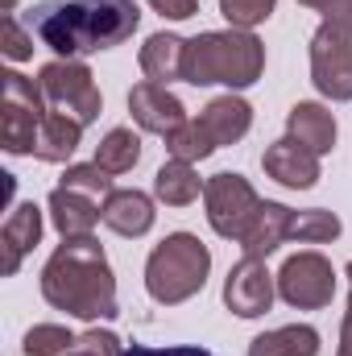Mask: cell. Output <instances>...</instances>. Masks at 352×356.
Masks as SVG:
<instances>
[{"instance_id": "cell-11", "label": "cell", "mask_w": 352, "mask_h": 356, "mask_svg": "<svg viewBox=\"0 0 352 356\" xmlns=\"http://www.w3.org/2000/svg\"><path fill=\"white\" fill-rule=\"evenodd\" d=\"M129 112H133V120H137V129H145V133H158V137H170L175 129L186 124V108H182V99H178L170 88H162V83H137V88L129 91Z\"/></svg>"}, {"instance_id": "cell-22", "label": "cell", "mask_w": 352, "mask_h": 356, "mask_svg": "<svg viewBox=\"0 0 352 356\" xmlns=\"http://www.w3.org/2000/svg\"><path fill=\"white\" fill-rule=\"evenodd\" d=\"M203 186H207V182H199L195 162H178V158H170V162L154 175V195H158L166 207H186V203H195Z\"/></svg>"}, {"instance_id": "cell-9", "label": "cell", "mask_w": 352, "mask_h": 356, "mask_svg": "<svg viewBox=\"0 0 352 356\" xmlns=\"http://www.w3.org/2000/svg\"><path fill=\"white\" fill-rule=\"evenodd\" d=\"M278 294L294 311H323L336 298V269L323 253H294L278 269Z\"/></svg>"}, {"instance_id": "cell-23", "label": "cell", "mask_w": 352, "mask_h": 356, "mask_svg": "<svg viewBox=\"0 0 352 356\" xmlns=\"http://www.w3.org/2000/svg\"><path fill=\"white\" fill-rule=\"evenodd\" d=\"M137 162H141V137L133 129H112L95 145V166H104L108 175H129Z\"/></svg>"}, {"instance_id": "cell-6", "label": "cell", "mask_w": 352, "mask_h": 356, "mask_svg": "<svg viewBox=\"0 0 352 356\" xmlns=\"http://www.w3.org/2000/svg\"><path fill=\"white\" fill-rule=\"evenodd\" d=\"M311 83L328 99H352V21L323 17L311 38Z\"/></svg>"}, {"instance_id": "cell-28", "label": "cell", "mask_w": 352, "mask_h": 356, "mask_svg": "<svg viewBox=\"0 0 352 356\" xmlns=\"http://www.w3.org/2000/svg\"><path fill=\"white\" fill-rule=\"evenodd\" d=\"M278 8V0H220V13L232 29H253L269 21V13Z\"/></svg>"}, {"instance_id": "cell-5", "label": "cell", "mask_w": 352, "mask_h": 356, "mask_svg": "<svg viewBox=\"0 0 352 356\" xmlns=\"http://www.w3.org/2000/svg\"><path fill=\"white\" fill-rule=\"evenodd\" d=\"M46 112H50V104H46L38 79H29L21 71H4L0 75V145H4V154H13V158L33 154Z\"/></svg>"}, {"instance_id": "cell-34", "label": "cell", "mask_w": 352, "mask_h": 356, "mask_svg": "<svg viewBox=\"0 0 352 356\" xmlns=\"http://www.w3.org/2000/svg\"><path fill=\"white\" fill-rule=\"evenodd\" d=\"M298 4H307V8H319V13H332L340 0H298Z\"/></svg>"}, {"instance_id": "cell-7", "label": "cell", "mask_w": 352, "mask_h": 356, "mask_svg": "<svg viewBox=\"0 0 352 356\" xmlns=\"http://www.w3.org/2000/svg\"><path fill=\"white\" fill-rule=\"evenodd\" d=\"M262 195L253 191V182L245 175H211L207 186H203V207H207V224L216 228V236L224 241H241L249 232V224L257 220L262 211Z\"/></svg>"}, {"instance_id": "cell-15", "label": "cell", "mask_w": 352, "mask_h": 356, "mask_svg": "<svg viewBox=\"0 0 352 356\" xmlns=\"http://www.w3.org/2000/svg\"><path fill=\"white\" fill-rule=\"evenodd\" d=\"M104 224L116 232V236H145L150 228H154V220H158V211H154V199L145 195V191H137V186H120V191H112L108 199H104Z\"/></svg>"}, {"instance_id": "cell-35", "label": "cell", "mask_w": 352, "mask_h": 356, "mask_svg": "<svg viewBox=\"0 0 352 356\" xmlns=\"http://www.w3.org/2000/svg\"><path fill=\"white\" fill-rule=\"evenodd\" d=\"M323 17H349L352 21V0H340V4H336L332 13H323Z\"/></svg>"}, {"instance_id": "cell-26", "label": "cell", "mask_w": 352, "mask_h": 356, "mask_svg": "<svg viewBox=\"0 0 352 356\" xmlns=\"http://www.w3.org/2000/svg\"><path fill=\"white\" fill-rule=\"evenodd\" d=\"M75 340H79V336H71V332L58 327V323H38V327L25 332L21 353L25 356H67L75 348Z\"/></svg>"}, {"instance_id": "cell-24", "label": "cell", "mask_w": 352, "mask_h": 356, "mask_svg": "<svg viewBox=\"0 0 352 356\" xmlns=\"http://www.w3.org/2000/svg\"><path fill=\"white\" fill-rule=\"evenodd\" d=\"M336 236H340V216L336 211H323V207L294 211L290 232H286V241H298V245H328Z\"/></svg>"}, {"instance_id": "cell-12", "label": "cell", "mask_w": 352, "mask_h": 356, "mask_svg": "<svg viewBox=\"0 0 352 356\" xmlns=\"http://www.w3.org/2000/svg\"><path fill=\"white\" fill-rule=\"evenodd\" d=\"M265 175L290 191H311L319 182V154H311L307 145H298L294 137H282L273 145H265L262 154Z\"/></svg>"}, {"instance_id": "cell-4", "label": "cell", "mask_w": 352, "mask_h": 356, "mask_svg": "<svg viewBox=\"0 0 352 356\" xmlns=\"http://www.w3.org/2000/svg\"><path fill=\"white\" fill-rule=\"evenodd\" d=\"M207 273H211V249L195 232H170L162 245H154L145 261V290L154 302L178 307L207 286Z\"/></svg>"}, {"instance_id": "cell-17", "label": "cell", "mask_w": 352, "mask_h": 356, "mask_svg": "<svg viewBox=\"0 0 352 356\" xmlns=\"http://www.w3.org/2000/svg\"><path fill=\"white\" fill-rule=\"evenodd\" d=\"M199 124L207 129V137L216 141V149L220 145H237L249 129H253V108L241 99V95H216L203 112H199Z\"/></svg>"}, {"instance_id": "cell-3", "label": "cell", "mask_w": 352, "mask_h": 356, "mask_svg": "<svg viewBox=\"0 0 352 356\" xmlns=\"http://www.w3.org/2000/svg\"><path fill=\"white\" fill-rule=\"evenodd\" d=\"M265 71V46L249 29H207L186 42V63H182V83L191 88H224L241 91L253 88Z\"/></svg>"}, {"instance_id": "cell-8", "label": "cell", "mask_w": 352, "mask_h": 356, "mask_svg": "<svg viewBox=\"0 0 352 356\" xmlns=\"http://www.w3.org/2000/svg\"><path fill=\"white\" fill-rule=\"evenodd\" d=\"M38 83H42V95H46V104L54 112L75 116L83 129L104 108V95L95 88V79H91L88 63H79V58H54V63H46L38 71Z\"/></svg>"}, {"instance_id": "cell-2", "label": "cell", "mask_w": 352, "mask_h": 356, "mask_svg": "<svg viewBox=\"0 0 352 356\" xmlns=\"http://www.w3.org/2000/svg\"><path fill=\"white\" fill-rule=\"evenodd\" d=\"M42 298L75 319H116V277L95 236L63 241L42 269Z\"/></svg>"}, {"instance_id": "cell-20", "label": "cell", "mask_w": 352, "mask_h": 356, "mask_svg": "<svg viewBox=\"0 0 352 356\" xmlns=\"http://www.w3.org/2000/svg\"><path fill=\"white\" fill-rule=\"evenodd\" d=\"M79 141H83V124H79L75 116L50 108L46 120H42V133H38V149H33V158H38V162H67V158L79 149Z\"/></svg>"}, {"instance_id": "cell-21", "label": "cell", "mask_w": 352, "mask_h": 356, "mask_svg": "<svg viewBox=\"0 0 352 356\" xmlns=\"http://www.w3.org/2000/svg\"><path fill=\"white\" fill-rule=\"evenodd\" d=\"M249 356H319V332L311 323L273 327L249 344Z\"/></svg>"}, {"instance_id": "cell-16", "label": "cell", "mask_w": 352, "mask_h": 356, "mask_svg": "<svg viewBox=\"0 0 352 356\" xmlns=\"http://www.w3.org/2000/svg\"><path fill=\"white\" fill-rule=\"evenodd\" d=\"M286 137H294L298 145H307L311 154H332L336 145V116L315 104V99H298L290 112H286Z\"/></svg>"}, {"instance_id": "cell-10", "label": "cell", "mask_w": 352, "mask_h": 356, "mask_svg": "<svg viewBox=\"0 0 352 356\" xmlns=\"http://www.w3.org/2000/svg\"><path fill=\"white\" fill-rule=\"evenodd\" d=\"M278 273L265 269V257H241L224 277V307L241 319H257L273 307Z\"/></svg>"}, {"instance_id": "cell-19", "label": "cell", "mask_w": 352, "mask_h": 356, "mask_svg": "<svg viewBox=\"0 0 352 356\" xmlns=\"http://www.w3.org/2000/svg\"><path fill=\"white\" fill-rule=\"evenodd\" d=\"M290 220H294V211H290L286 203H273V199H265L262 211H257V220H253V224H249V232L241 236V249H245V257H269L278 245H286Z\"/></svg>"}, {"instance_id": "cell-31", "label": "cell", "mask_w": 352, "mask_h": 356, "mask_svg": "<svg viewBox=\"0 0 352 356\" xmlns=\"http://www.w3.org/2000/svg\"><path fill=\"white\" fill-rule=\"evenodd\" d=\"M125 356H216L199 344H170V348H150V344H125Z\"/></svg>"}, {"instance_id": "cell-32", "label": "cell", "mask_w": 352, "mask_h": 356, "mask_svg": "<svg viewBox=\"0 0 352 356\" xmlns=\"http://www.w3.org/2000/svg\"><path fill=\"white\" fill-rule=\"evenodd\" d=\"M154 13H162V17H170V21H186V17H195L199 13V0H145Z\"/></svg>"}, {"instance_id": "cell-29", "label": "cell", "mask_w": 352, "mask_h": 356, "mask_svg": "<svg viewBox=\"0 0 352 356\" xmlns=\"http://www.w3.org/2000/svg\"><path fill=\"white\" fill-rule=\"evenodd\" d=\"M0 50H4V58H8V63H25V58H33V33H25V29H21L17 13H4Z\"/></svg>"}, {"instance_id": "cell-13", "label": "cell", "mask_w": 352, "mask_h": 356, "mask_svg": "<svg viewBox=\"0 0 352 356\" xmlns=\"http://www.w3.org/2000/svg\"><path fill=\"white\" fill-rule=\"evenodd\" d=\"M42 241V207L29 199V203H17L0 228V273L13 277L25 253H33V245Z\"/></svg>"}, {"instance_id": "cell-25", "label": "cell", "mask_w": 352, "mask_h": 356, "mask_svg": "<svg viewBox=\"0 0 352 356\" xmlns=\"http://www.w3.org/2000/svg\"><path fill=\"white\" fill-rule=\"evenodd\" d=\"M166 149H170V158H178V162H203V158L216 154V141L207 137V129L199 120H186L182 129H175L166 137Z\"/></svg>"}, {"instance_id": "cell-33", "label": "cell", "mask_w": 352, "mask_h": 356, "mask_svg": "<svg viewBox=\"0 0 352 356\" xmlns=\"http://www.w3.org/2000/svg\"><path fill=\"white\" fill-rule=\"evenodd\" d=\"M349 282H352V261H349ZM336 356H352V290H349V311H344V327H340V348Z\"/></svg>"}, {"instance_id": "cell-30", "label": "cell", "mask_w": 352, "mask_h": 356, "mask_svg": "<svg viewBox=\"0 0 352 356\" xmlns=\"http://www.w3.org/2000/svg\"><path fill=\"white\" fill-rule=\"evenodd\" d=\"M67 356H125V348H120V340L112 332H99L95 327V332H83Z\"/></svg>"}, {"instance_id": "cell-18", "label": "cell", "mask_w": 352, "mask_h": 356, "mask_svg": "<svg viewBox=\"0 0 352 356\" xmlns=\"http://www.w3.org/2000/svg\"><path fill=\"white\" fill-rule=\"evenodd\" d=\"M141 71H145V79L150 83H162V88H170L175 79H182V63H186V38H178V33H154V38H145V46H141Z\"/></svg>"}, {"instance_id": "cell-14", "label": "cell", "mask_w": 352, "mask_h": 356, "mask_svg": "<svg viewBox=\"0 0 352 356\" xmlns=\"http://www.w3.org/2000/svg\"><path fill=\"white\" fill-rule=\"evenodd\" d=\"M46 207H50V224L58 228L63 241H71V236H91L95 220H104V216H99V211H104L99 199H91L83 191H71V186H63V182L50 191Z\"/></svg>"}, {"instance_id": "cell-27", "label": "cell", "mask_w": 352, "mask_h": 356, "mask_svg": "<svg viewBox=\"0 0 352 356\" xmlns=\"http://www.w3.org/2000/svg\"><path fill=\"white\" fill-rule=\"evenodd\" d=\"M63 186H71V191H83V195H91V199H108L116 186H112V175L104 170V166H67V175H63Z\"/></svg>"}, {"instance_id": "cell-1", "label": "cell", "mask_w": 352, "mask_h": 356, "mask_svg": "<svg viewBox=\"0 0 352 356\" xmlns=\"http://www.w3.org/2000/svg\"><path fill=\"white\" fill-rule=\"evenodd\" d=\"M141 25L137 0H42L29 8V33L58 58H83L129 42Z\"/></svg>"}]
</instances>
